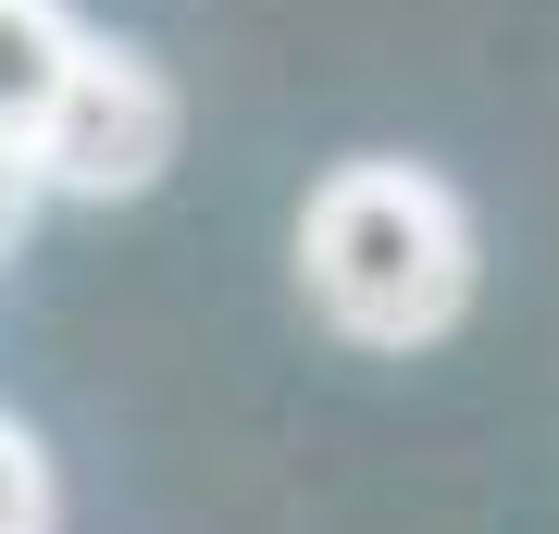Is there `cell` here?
<instances>
[{
    "mask_svg": "<svg viewBox=\"0 0 559 534\" xmlns=\"http://www.w3.org/2000/svg\"><path fill=\"white\" fill-rule=\"evenodd\" d=\"M299 286L348 348H436L473 311V212L423 162H336L299 212Z\"/></svg>",
    "mask_w": 559,
    "mask_h": 534,
    "instance_id": "6da1fadb",
    "label": "cell"
},
{
    "mask_svg": "<svg viewBox=\"0 0 559 534\" xmlns=\"http://www.w3.org/2000/svg\"><path fill=\"white\" fill-rule=\"evenodd\" d=\"M175 138H187L175 75H162L150 50L87 38L75 87H62V112L38 124V175H50V199H150L162 162H175Z\"/></svg>",
    "mask_w": 559,
    "mask_h": 534,
    "instance_id": "7a4b0ae2",
    "label": "cell"
},
{
    "mask_svg": "<svg viewBox=\"0 0 559 534\" xmlns=\"http://www.w3.org/2000/svg\"><path fill=\"white\" fill-rule=\"evenodd\" d=\"M87 62V25L62 13V0H0V138L38 150V124L62 112V87H75Z\"/></svg>",
    "mask_w": 559,
    "mask_h": 534,
    "instance_id": "3957f363",
    "label": "cell"
},
{
    "mask_svg": "<svg viewBox=\"0 0 559 534\" xmlns=\"http://www.w3.org/2000/svg\"><path fill=\"white\" fill-rule=\"evenodd\" d=\"M0 534H50V460L25 423H0Z\"/></svg>",
    "mask_w": 559,
    "mask_h": 534,
    "instance_id": "277c9868",
    "label": "cell"
},
{
    "mask_svg": "<svg viewBox=\"0 0 559 534\" xmlns=\"http://www.w3.org/2000/svg\"><path fill=\"white\" fill-rule=\"evenodd\" d=\"M38 199H50L38 150H25V138H0V261H13V237H25V224H38Z\"/></svg>",
    "mask_w": 559,
    "mask_h": 534,
    "instance_id": "5b68a950",
    "label": "cell"
}]
</instances>
